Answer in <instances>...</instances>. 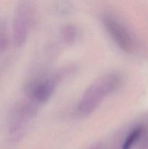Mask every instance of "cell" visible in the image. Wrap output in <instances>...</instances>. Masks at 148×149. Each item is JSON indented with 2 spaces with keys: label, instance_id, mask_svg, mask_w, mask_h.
Masks as SVG:
<instances>
[{
  "label": "cell",
  "instance_id": "4",
  "mask_svg": "<svg viewBox=\"0 0 148 149\" xmlns=\"http://www.w3.org/2000/svg\"><path fill=\"white\" fill-rule=\"evenodd\" d=\"M33 23L31 10L26 4L23 5L16 13L13 20V36L15 45L22 46L28 38Z\"/></svg>",
  "mask_w": 148,
  "mask_h": 149
},
{
  "label": "cell",
  "instance_id": "1",
  "mask_svg": "<svg viewBox=\"0 0 148 149\" xmlns=\"http://www.w3.org/2000/svg\"><path fill=\"white\" fill-rule=\"evenodd\" d=\"M121 76L116 73L99 77L86 90L76 107L78 116L84 117L92 113L107 97L117 91L122 84Z\"/></svg>",
  "mask_w": 148,
  "mask_h": 149
},
{
  "label": "cell",
  "instance_id": "6",
  "mask_svg": "<svg viewBox=\"0 0 148 149\" xmlns=\"http://www.w3.org/2000/svg\"><path fill=\"white\" fill-rule=\"evenodd\" d=\"M142 130L143 129L141 127H137L133 129L125 140L121 149H131L133 144L136 143V141L139 139L140 135H142Z\"/></svg>",
  "mask_w": 148,
  "mask_h": 149
},
{
  "label": "cell",
  "instance_id": "5",
  "mask_svg": "<svg viewBox=\"0 0 148 149\" xmlns=\"http://www.w3.org/2000/svg\"><path fill=\"white\" fill-rule=\"evenodd\" d=\"M61 39L68 45H73L79 39V30L74 25L68 24L61 29Z\"/></svg>",
  "mask_w": 148,
  "mask_h": 149
},
{
  "label": "cell",
  "instance_id": "3",
  "mask_svg": "<svg viewBox=\"0 0 148 149\" xmlns=\"http://www.w3.org/2000/svg\"><path fill=\"white\" fill-rule=\"evenodd\" d=\"M102 23L112 40L120 49L126 52L133 50L134 46L133 38L127 28L119 19L111 15H104Z\"/></svg>",
  "mask_w": 148,
  "mask_h": 149
},
{
  "label": "cell",
  "instance_id": "2",
  "mask_svg": "<svg viewBox=\"0 0 148 149\" xmlns=\"http://www.w3.org/2000/svg\"><path fill=\"white\" fill-rule=\"evenodd\" d=\"M71 68H63L46 77L30 80L26 86L27 98L36 105L46 103L52 97L58 84L66 77Z\"/></svg>",
  "mask_w": 148,
  "mask_h": 149
}]
</instances>
